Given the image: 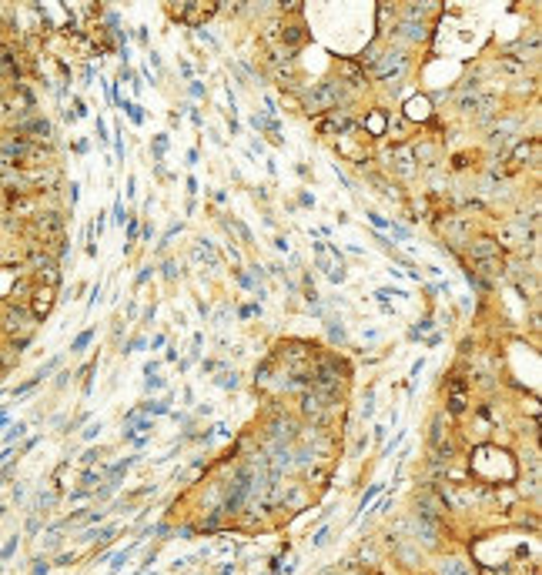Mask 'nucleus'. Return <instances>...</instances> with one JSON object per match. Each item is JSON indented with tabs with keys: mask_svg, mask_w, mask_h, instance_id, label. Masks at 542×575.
Masks as SVG:
<instances>
[{
	"mask_svg": "<svg viewBox=\"0 0 542 575\" xmlns=\"http://www.w3.org/2000/svg\"><path fill=\"white\" fill-rule=\"evenodd\" d=\"M345 87L338 84V80H321L318 87H311L308 97H305V107L308 111H325V107H335L338 101H342Z\"/></svg>",
	"mask_w": 542,
	"mask_h": 575,
	"instance_id": "f257e3e1",
	"label": "nucleus"
},
{
	"mask_svg": "<svg viewBox=\"0 0 542 575\" xmlns=\"http://www.w3.org/2000/svg\"><path fill=\"white\" fill-rule=\"evenodd\" d=\"M402 67H405V50L402 47H392L388 54L378 60V67H375V74L378 77H399L402 74Z\"/></svg>",
	"mask_w": 542,
	"mask_h": 575,
	"instance_id": "f03ea898",
	"label": "nucleus"
},
{
	"mask_svg": "<svg viewBox=\"0 0 542 575\" xmlns=\"http://www.w3.org/2000/svg\"><path fill=\"white\" fill-rule=\"evenodd\" d=\"M469 254L472 261H492V258H499V241H489V238H475L469 244Z\"/></svg>",
	"mask_w": 542,
	"mask_h": 575,
	"instance_id": "7ed1b4c3",
	"label": "nucleus"
},
{
	"mask_svg": "<svg viewBox=\"0 0 542 575\" xmlns=\"http://www.w3.org/2000/svg\"><path fill=\"white\" fill-rule=\"evenodd\" d=\"M392 168L399 171V177H412L418 164H415V154L408 147H399V151H392Z\"/></svg>",
	"mask_w": 542,
	"mask_h": 575,
	"instance_id": "20e7f679",
	"label": "nucleus"
},
{
	"mask_svg": "<svg viewBox=\"0 0 542 575\" xmlns=\"http://www.w3.org/2000/svg\"><path fill=\"white\" fill-rule=\"evenodd\" d=\"M17 134L20 137H50V120L31 117V120H24V124H17Z\"/></svg>",
	"mask_w": 542,
	"mask_h": 575,
	"instance_id": "39448f33",
	"label": "nucleus"
},
{
	"mask_svg": "<svg viewBox=\"0 0 542 575\" xmlns=\"http://www.w3.org/2000/svg\"><path fill=\"white\" fill-rule=\"evenodd\" d=\"M50 304H54V287H37V291H34V304H31L34 314H37V318H47Z\"/></svg>",
	"mask_w": 542,
	"mask_h": 575,
	"instance_id": "423d86ee",
	"label": "nucleus"
},
{
	"mask_svg": "<svg viewBox=\"0 0 542 575\" xmlns=\"http://www.w3.org/2000/svg\"><path fill=\"white\" fill-rule=\"evenodd\" d=\"M4 328H7L10 335H14V331H24V328H31V314H27L24 308H7V318H4Z\"/></svg>",
	"mask_w": 542,
	"mask_h": 575,
	"instance_id": "0eeeda50",
	"label": "nucleus"
},
{
	"mask_svg": "<svg viewBox=\"0 0 542 575\" xmlns=\"http://www.w3.org/2000/svg\"><path fill=\"white\" fill-rule=\"evenodd\" d=\"M439 572H442V575H472V568L465 565L462 559H445V562L439 565Z\"/></svg>",
	"mask_w": 542,
	"mask_h": 575,
	"instance_id": "6e6552de",
	"label": "nucleus"
},
{
	"mask_svg": "<svg viewBox=\"0 0 542 575\" xmlns=\"http://www.w3.org/2000/svg\"><path fill=\"white\" fill-rule=\"evenodd\" d=\"M532 157H535V144H519L516 154H512V171L522 168V164H526V161H532Z\"/></svg>",
	"mask_w": 542,
	"mask_h": 575,
	"instance_id": "1a4fd4ad",
	"label": "nucleus"
},
{
	"mask_svg": "<svg viewBox=\"0 0 542 575\" xmlns=\"http://www.w3.org/2000/svg\"><path fill=\"white\" fill-rule=\"evenodd\" d=\"M37 228H40V234H44V238H54V234L61 231V217H57V214H44V217L37 221Z\"/></svg>",
	"mask_w": 542,
	"mask_h": 575,
	"instance_id": "9d476101",
	"label": "nucleus"
},
{
	"mask_svg": "<svg viewBox=\"0 0 542 575\" xmlns=\"http://www.w3.org/2000/svg\"><path fill=\"white\" fill-rule=\"evenodd\" d=\"M302 40H305L302 27H285L281 30V44H288V47H302Z\"/></svg>",
	"mask_w": 542,
	"mask_h": 575,
	"instance_id": "9b49d317",
	"label": "nucleus"
},
{
	"mask_svg": "<svg viewBox=\"0 0 542 575\" xmlns=\"http://www.w3.org/2000/svg\"><path fill=\"white\" fill-rule=\"evenodd\" d=\"M402 37H408V40H422V37H425L422 20H405V24H402Z\"/></svg>",
	"mask_w": 542,
	"mask_h": 575,
	"instance_id": "f8f14e48",
	"label": "nucleus"
},
{
	"mask_svg": "<svg viewBox=\"0 0 542 575\" xmlns=\"http://www.w3.org/2000/svg\"><path fill=\"white\" fill-rule=\"evenodd\" d=\"M328 131H335V134H348V131H351V117H345V114H342V117H332V120H328Z\"/></svg>",
	"mask_w": 542,
	"mask_h": 575,
	"instance_id": "ddd939ff",
	"label": "nucleus"
},
{
	"mask_svg": "<svg viewBox=\"0 0 542 575\" xmlns=\"http://www.w3.org/2000/svg\"><path fill=\"white\" fill-rule=\"evenodd\" d=\"M91 338H94V331H91V328H87V331H80V335L74 338L71 352H84V348H87V344H91Z\"/></svg>",
	"mask_w": 542,
	"mask_h": 575,
	"instance_id": "4468645a",
	"label": "nucleus"
},
{
	"mask_svg": "<svg viewBox=\"0 0 542 575\" xmlns=\"http://www.w3.org/2000/svg\"><path fill=\"white\" fill-rule=\"evenodd\" d=\"M134 549H137V542H131V545H128V549H124V552H117V555H114V562H111V568H114V572H117V568L124 565V562H128V559H131V552H134Z\"/></svg>",
	"mask_w": 542,
	"mask_h": 575,
	"instance_id": "2eb2a0df",
	"label": "nucleus"
},
{
	"mask_svg": "<svg viewBox=\"0 0 542 575\" xmlns=\"http://www.w3.org/2000/svg\"><path fill=\"white\" fill-rule=\"evenodd\" d=\"M415 154V164L422 161V164H435V147H422V151H412Z\"/></svg>",
	"mask_w": 542,
	"mask_h": 575,
	"instance_id": "dca6fc26",
	"label": "nucleus"
},
{
	"mask_svg": "<svg viewBox=\"0 0 542 575\" xmlns=\"http://www.w3.org/2000/svg\"><path fill=\"white\" fill-rule=\"evenodd\" d=\"M328 338H332V341H345V328L335 325V321H328Z\"/></svg>",
	"mask_w": 542,
	"mask_h": 575,
	"instance_id": "f3484780",
	"label": "nucleus"
},
{
	"mask_svg": "<svg viewBox=\"0 0 542 575\" xmlns=\"http://www.w3.org/2000/svg\"><path fill=\"white\" fill-rule=\"evenodd\" d=\"M382 127H385L382 114H372V117H368V131H372V134H382Z\"/></svg>",
	"mask_w": 542,
	"mask_h": 575,
	"instance_id": "a211bd4d",
	"label": "nucleus"
},
{
	"mask_svg": "<svg viewBox=\"0 0 542 575\" xmlns=\"http://www.w3.org/2000/svg\"><path fill=\"white\" fill-rule=\"evenodd\" d=\"M372 411H375V392H365V405H362V415L372 418Z\"/></svg>",
	"mask_w": 542,
	"mask_h": 575,
	"instance_id": "6ab92c4d",
	"label": "nucleus"
},
{
	"mask_svg": "<svg viewBox=\"0 0 542 575\" xmlns=\"http://www.w3.org/2000/svg\"><path fill=\"white\" fill-rule=\"evenodd\" d=\"M218 385H221V388H228V392H231L234 385H238V375H234V371H231V375H218Z\"/></svg>",
	"mask_w": 542,
	"mask_h": 575,
	"instance_id": "aec40b11",
	"label": "nucleus"
},
{
	"mask_svg": "<svg viewBox=\"0 0 542 575\" xmlns=\"http://www.w3.org/2000/svg\"><path fill=\"white\" fill-rule=\"evenodd\" d=\"M121 107H124V111H128V114H131V120H134V124H141V120H144V114H141V107H134V104H128V101H124V104H121Z\"/></svg>",
	"mask_w": 542,
	"mask_h": 575,
	"instance_id": "412c9836",
	"label": "nucleus"
},
{
	"mask_svg": "<svg viewBox=\"0 0 542 575\" xmlns=\"http://www.w3.org/2000/svg\"><path fill=\"white\" fill-rule=\"evenodd\" d=\"M14 552H17V535H14V538H7V545H4V552H0V559H10Z\"/></svg>",
	"mask_w": 542,
	"mask_h": 575,
	"instance_id": "4be33fe9",
	"label": "nucleus"
},
{
	"mask_svg": "<svg viewBox=\"0 0 542 575\" xmlns=\"http://www.w3.org/2000/svg\"><path fill=\"white\" fill-rule=\"evenodd\" d=\"M502 67L509 74H516V71H522V60H512V57H502Z\"/></svg>",
	"mask_w": 542,
	"mask_h": 575,
	"instance_id": "5701e85b",
	"label": "nucleus"
},
{
	"mask_svg": "<svg viewBox=\"0 0 542 575\" xmlns=\"http://www.w3.org/2000/svg\"><path fill=\"white\" fill-rule=\"evenodd\" d=\"M164 147H168V137H164V134H158V137H154V154L161 157V154H164Z\"/></svg>",
	"mask_w": 542,
	"mask_h": 575,
	"instance_id": "b1692460",
	"label": "nucleus"
},
{
	"mask_svg": "<svg viewBox=\"0 0 542 575\" xmlns=\"http://www.w3.org/2000/svg\"><path fill=\"white\" fill-rule=\"evenodd\" d=\"M378 492H382V485H372V488H368V492H365V498H362V512H365V505L372 502V498L378 495Z\"/></svg>",
	"mask_w": 542,
	"mask_h": 575,
	"instance_id": "393cba45",
	"label": "nucleus"
},
{
	"mask_svg": "<svg viewBox=\"0 0 542 575\" xmlns=\"http://www.w3.org/2000/svg\"><path fill=\"white\" fill-rule=\"evenodd\" d=\"M151 415H161V411H168V401H154V405H144Z\"/></svg>",
	"mask_w": 542,
	"mask_h": 575,
	"instance_id": "a878e982",
	"label": "nucleus"
},
{
	"mask_svg": "<svg viewBox=\"0 0 542 575\" xmlns=\"http://www.w3.org/2000/svg\"><path fill=\"white\" fill-rule=\"evenodd\" d=\"M392 234H395L399 241H408V238H412V234H408L405 228H402V224H392Z\"/></svg>",
	"mask_w": 542,
	"mask_h": 575,
	"instance_id": "bb28decb",
	"label": "nucleus"
},
{
	"mask_svg": "<svg viewBox=\"0 0 542 575\" xmlns=\"http://www.w3.org/2000/svg\"><path fill=\"white\" fill-rule=\"evenodd\" d=\"M158 388H164V381L158 375H147V392H158Z\"/></svg>",
	"mask_w": 542,
	"mask_h": 575,
	"instance_id": "cd10ccee",
	"label": "nucleus"
},
{
	"mask_svg": "<svg viewBox=\"0 0 542 575\" xmlns=\"http://www.w3.org/2000/svg\"><path fill=\"white\" fill-rule=\"evenodd\" d=\"M31 572H34V575H47V572H50V565H47V562H40V559H37V562H34V568H31Z\"/></svg>",
	"mask_w": 542,
	"mask_h": 575,
	"instance_id": "c85d7f7f",
	"label": "nucleus"
},
{
	"mask_svg": "<svg viewBox=\"0 0 542 575\" xmlns=\"http://www.w3.org/2000/svg\"><path fill=\"white\" fill-rule=\"evenodd\" d=\"M258 311H261L258 304H245V308H241V318H251V314H258Z\"/></svg>",
	"mask_w": 542,
	"mask_h": 575,
	"instance_id": "c756f323",
	"label": "nucleus"
},
{
	"mask_svg": "<svg viewBox=\"0 0 542 575\" xmlns=\"http://www.w3.org/2000/svg\"><path fill=\"white\" fill-rule=\"evenodd\" d=\"M20 435H24V425H17V428H10V431H7V441H17V438H20Z\"/></svg>",
	"mask_w": 542,
	"mask_h": 575,
	"instance_id": "7c9ffc66",
	"label": "nucleus"
},
{
	"mask_svg": "<svg viewBox=\"0 0 542 575\" xmlns=\"http://www.w3.org/2000/svg\"><path fill=\"white\" fill-rule=\"evenodd\" d=\"M94 482H101V475H94V471H84V488H91Z\"/></svg>",
	"mask_w": 542,
	"mask_h": 575,
	"instance_id": "2f4dec72",
	"label": "nucleus"
},
{
	"mask_svg": "<svg viewBox=\"0 0 542 575\" xmlns=\"http://www.w3.org/2000/svg\"><path fill=\"white\" fill-rule=\"evenodd\" d=\"M439 435H442V418H435V422H432V438L439 441Z\"/></svg>",
	"mask_w": 542,
	"mask_h": 575,
	"instance_id": "473e14b6",
	"label": "nucleus"
},
{
	"mask_svg": "<svg viewBox=\"0 0 542 575\" xmlns=\"http://www.w3.org/2000/svg\"><path fill=\"white\" fill-rule=\"evenodd\" d=\"M422 368H425V358H418V361L412 365V378H418V375H422Z\"/></svg>",
	"mask_w": 542,
	"mask_h": 575,
	"instance_id": "72a5a7b5",
	"label": "nucleus"
},
{
	"mask_svg": "<svg viewBox=\"0 0 542 575\" xmlns=\"http://www.w3.org/2000/svg\"><path fill=\"white\" fill-rule=\"evenodd\" d=\"M121 204H124V201H117V208H114V221L124 224V208H121Z\"/></svg>",
	"mask_w": 542,
	"mask_h": 575,
	"instance_id": "f704fd0d",
	"label": "nucleus"
},
{
	"mask_svg": "<svg viewBox=\"0 0 542 575\" xmlns=\"http://www.w3.org/2000/svg\"><path fill=\"white\" fill-rule=\"evenodd\" d=\"M325 535H328V525H321V528H318V535L311 538V542H315V545H321V542H325Z\"/></svg>",
	"mask_w": 542,
	"mask_h": 575,
	"instance_id": "c9c22d12",
	"label": "nucleus"
},
{
	"mask_svg": "<svg viewBox=\"0 0 542 575\" xmlns=\"http://www.w3.org/2000/svg\"><path fill=\"white\" fill-rule=\"evenodd\" d=\"M158 368H161V361H151V365H144V375H158Z\"/></svg>",
	"mask_w": 542,
	"mask_h": 575,
	"instance_id": "e433bc0d",
	"label": "nucleus"
},
{
	"mask_svg": "<svg viewBox=\"0 0 542 575\" xmlns=\"http://www.w3.org/2000/svg\"><path fill=\"white\" fill-rule=\"evenodd\" d=\"M134 234H137V221H134V217H131V221H128V241L134 238Z\"/></svg>",
	"mask_w": 542,
	"mask_h": 575,
	"instance_id": "4c0bfd02",
	"label": "nucleus"
},
{
	"mask_svg": "<svg viewBox=\"0 0 542 575\" xmlns=\"http://www.w3.org/2000/svg\"><path fill=\"white\" fill-rule=\"evenodd\" d=\"M137 348H144V338H137V341H131L128 348H124V352H137Z\"/></svg>",
	"mask_w": 542,
	"mask_h": 575,
	"instance_id": "58836bf2",
	"label": "nucleus"
},
{
	"mask_svg": "<svg viewBox=\"0 0 542 575\" xmlns=\"http://www.w3.org/2000/svg\"><path fill=\"white\" fill-rule=\"evenodd\" d=\"M27 532H31V535H37V532H40V525H37V519H31V522H27Z\"/></svg>",
	"mask_w": 542,
	"mask_h": 575,
	"instance_id": "ea45409f",
	"label": "nucleus"
},
{
	"mask_svg": "<svg viewBox=\"0 0 542 575\" xmlns=\"http://www.w3.org/2000/svg\"><path fill=\"white\" fill-rule=\"evenodd\" d=\"M10 422V415H7V408H0V428H4V425H7Z\"/></svg>",
	"mask_w": 542,
	"mask_h": 575,
	"instance_id": "a19ab883",
	"label": "nucleus"
}]
</instances>
